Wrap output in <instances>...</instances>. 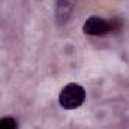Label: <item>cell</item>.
<instances>
[{"instance_id":"3957f363","label":"cell","mask_w":129,"mask_h":129,"mask_svg":"<svg viewBox=\"0 0 129 129\" xmlns=\"http://www.w3.org/2000/svg\"><path fill=\"white\" fill-rule=\"evenodd\" d=\"M77 0H57V5H56V18H57V23L59 24H63L68 21L72 9H74V5H75Z\"/></svg>"},{"instance_id":"6da1fadb","label":"cell","mask_w":129,"mask_h":129,"mask_svg":"<svg viewBox=\"0 0 129 129\" xmlns=\"http://www.w3.org/2000/svg\"><path fill=\"white\" fill-rule=\"evenodd\" d=\"M122 27V20L119 18H113V20H104L99 17H92L89 18L84 26L83 30L86 35H92V36H104L107 33L116 32Z\"/></svg>"},{"instance_id":"277c9868","label":"cell","mask_w":129,"mask_h":129,"mask_svg":"<svg viewBox=\"0 0 129 129\" xmlns=\"http://www.w3.org/2000/svg\"><path fill=\"white\" fill-rule=\"evenodd\" d=\"M0 129H17V122L12 117L0 119Z\"/></svg>"},{"instance_id":"7a4b0ae2","label":"cell","mask_w":129,"mask_h":129,"mask_svg":"<svg viewBox=\"0 0 129 129\" xmlns=\"http://www.w3.org/2000/svg\"><path fill=\"white\" fill-rule=\"evenodd\" d=\"M84 99H86L84 89L80 84L71 83V84H66L63 87V90L60 92L59 102L66 110H75V108H78L84 102Z\"/></svg>"}]
</instances>
